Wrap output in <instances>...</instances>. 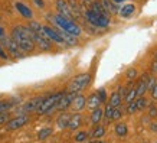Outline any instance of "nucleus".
<instances>
[{
    "instance_id": "f257e3e1",
    "label": "nucleus",
    "mask_w": 157,
    "mask_h": 143,
    "mask_svg": "<svg viewBox=\"0 0 157 143\" xmlns=\"http://www.w3.org/2000/svg\"><path fill=\"white\" fill-rule=\"evenodd\" d=\"M10 36L13 38V41L19 45V48L23 51L25 54L32 52L35 48H36L35 46V42H33V39H32V35H30V30H29L28 26H23V25H17V26H14Z\"/></svg>"
},
{
    "instance_id": "f03ea898",
    "label": "nucleus",
    "mask_w": 157,
    "mask_h": 143,
    "mask_svg": "<svg viewBox=\"0 0 157 143\" xmlns=\"http://www.w3.org/2000/svg\"><path fill=\"white\" fill-rule=\"evenodd\" d=\"M51 20H52V23L55 26H58L59 30H63V32H67V34H71L74 36H79L82 34V29L81 26L76 23L75 20L72 19H67V18H63L61 14H52L51 16Z\"/></svg>"
},
{
    "instance_id": "7ed1b4c3",
    "label": "nucleus",
    "mask_w": 157,
    "mask_h": 143,
    "mask_svg": "<svg viewBox=\"0 0 157 143\" xmlns=\"http://www.w3.org/2000/svg\"><path fill=\"white\" fill-rule=\"evenodd\" d=\"M90 82H91V74L90 72L78 74V75H75L71 81L68 82V93L78 94V93H81L82 90H85L86 87L90 85Z\"/></svg>"
},
{
    "instance_id": "20e7f679",
    "label": "nucleus",
    "mask_w": 157,
    "mask_h": 143,
    "mask_svg": "<svg viewBox=\"0 0 157 143\" xmlns=\"http://www.w3.org/2000/svg\"><path fill=\"white\" fill-rule=\"evenodd\" d=\"M84 18L86 19V22L94 26V28H100V29H105L109 26V16H104V14H98L97 12L91 9H85L84 10Z\"/></svg>"
},
{
    "instance_id": "39448f33",
    "label": "nucleus",
    "mask_w": 157,
    "mask_h": 143,
    "mask_svg": "<svg viewBox=\"0 0 157 143\" xmlns=\"http://www.w3.org/2000/svg\"><path fill=\"white\" fill-rule=\"evenodd\" d=\"M0 43H2V46L5 48V51L9 54L10 57H13V58H23L25 55H26V54H25L23 51L19 48V45L13 41V38H12V36H7V35L2 36V38H0Z\"/></svg>"
},
{
    "instance_id": "423d86ee",
    "label": "nucleus",
    "mask_w": 157,
    "mask_h": 143,
    "mask_svg": "<svg viewBox=\"0 0 157 143\" xmlns=\"http://www.w3.org/2000/svg\"><path fill=\"white\" fill-rule=\"evenodd\" d=\"M62 94H63V93H55V94H52V95L45 97V100L42 101L40 107L38 109V113H39V114H49V113L55 111L56 103L59 101V98L62 97Z\"/></svg>"
},
{
    "instance_id": "0eeeda50",
    "label": "nucleus",
    "mask_w": 157,
    "mask_h": 143,
    "mask_svg": "<svg viewBox=\"0 0 157 143\" xmlns=\"http://www.w3.org/2000/svg\"><path fill=\"white\" fill-rule=\"evenodd\" d=\"M29 30H30V29H29ZM30 35H32V39H33V42H35V46H38L39 49L49 51V49L52 48L51 41L43 34V28H42V32H33V30H30Z\"/></svg>"
},
{
    "instance_id": "6e6552de",
    "label": "nucleus",
    "mask_w": 157,
    "mask_h": 143,
    "mask_svg": "<svg viewBox=\"0 0 157 143\" xmlns=\"http://www.w3.org/2000/svg\"><path fill=\"white\" fill-rule=\"evenodd\" d=\"M43 34H45V36H46L51 42H56V43H59V45H65L63 38H62V35H61V30L58 28H53L51 25H43Z\"/></svg>"
},
{
    "instance_id": "1a4fd4ad",
    "label": "nucleus",
    "mask_w": 157,
    "mask_h": 143,
    "mask_svg": "<svg viewBox=\"0 0 157 143\" xmlns=\"http://www.w3.org/2000/svg\"><path fill=\"white\" fill-rule=\"evenodd\" d=\"M43 100H45V95H38V97H35V98H30L28 103H25V104L22 105L20 113H22V114H29V113H32V111H38V109L40 107Z\"/></svg>"
},
{
    "instance_id": "9d476101",
    "label": "nucleus",
    "mask_w": 157,
    "mask_h": 143,
    "mask_svg": "<svg viewBox=\"0 0 157 143\" xmlns=\"http://www.w3.org/2000/svg\"><path fill=\"white\" fill-rule=\"evenodd\" d=\"M28 123H29V114H20V116H17V117L10 119L9 121H7L6 130H9V132L17 130V129H20V127H23L25 124H28Z\"/></svg>"
},
{
    "instance_id": "9b49d317",
    "label": "nucleus",
    "mask_w": 157,
    "mask_h": 143,
    "mask_svg": "<svg viewBox=\"0 0 157 143\" xmlns=\"http://www.w3.org/2000/svg\"><path fill=\"white\" fill-rule=\"evenodd\" d=\"M86 107V98L84 94H75L74 95V98L71 101V105H69V109L74 111V113H79L82 110Z\"/></svg>"
},
{
    "instance_id": "f8f14e48",
    "label": "nucleus",
    "mask_w": 157,
    "mask_h": 143,
    "mask_svg": "<svg viewBox=\"0 0 157 143\" xmlns=\"http://www.w3.org/2000/svg\"><path fill=\"white\" fill-rule=\"evenodd\" d=\"M55 6H56V10H58V14H61L63 18H67V19H75L74 18V14H72V10L68 5L67 0H56L55 2Z\"/></svg>"
},
{
    "instance_id": "ddd939ff",
    "label": "nucleus",
    "mask_w": 157,
    "mask_h": 143,
    "mask_svg": "<svg viewBox=\"0 0 157 143\" xmlns=\"http://www.w3.org/2000/svg\"><path fill=\"white\" fill-rule=\"evenodd\" d=\"M136 12H137V7H136L134 3H125L121 7H118V13L117 14L121 19H131V18H134Z\"/></svg>"
},
{
    "instance_id": "4468645a",
    "label": "nucleus",
    "mask_w": 157,
    "mask_h": 143,
    "mask_svg": "<svg viewBox=\"0 0 157 143\" xmlns=\"http://www.w3.org/2000/svg\"><path fill=\"white\" fill-rule=\"evenodd\" d=\"M74 95L75 94H72V93H63L62 97L59 98V101L56 103L55 110H59V111H67V110L69 109V105H71V101H72V98H74Z\"/></svg>"
},
{
    "instance_id": "2eb2a0df",
    "label": "nucleus",
    "mask_w": 157,
    "mask_h": 143,
    "mask_svg": "<svg viewBox=\"0 0 157 143\" xmlns=\"http://www.w3.org/2000/svg\"><path fill=\"white\" fill-rule=\"evenodd\" d=\"M148 78H150V75H147V74L138 78L137 87H136V91H137V97H144L146 91L148 90Z\"/></svg>"
},
{
    "instance_id": "dca6fc26",
    "label": "nucleus",
    "mask_w": 157,
    "mask_h": 143,
    "mask_svg": "<svg viewBox=\"0 0 157 143\" xmlns=\"http://www.w3.org/2000/svg\"><path fill=\"white\" fill-rule=\"evenodd\" d=\"M14 7H16V10L19 12V14L22 16V18H25V19H33V12H32V9L29 7V6H26L25 3H22V2H16L14 3Z\"/></svg>"
},
{
    "instance_id": "f3484780",
    "label": "nucleus",
    "mask_w": 157,
    "mask_h": 143,
    "mask_svg": "<svg viewBox=\"0 0 157 143\" xmlns=\"http://www.w3.org/2000/svg\"><path fill=\"white\" fill-rule=\"evenodd\" d=\"M101 6L104 7V10L111 16V14H117L118 13V5H115L113 0H100Z\"/></svg>"
},
{
    "instance_id": "a211bd4d",
    "label": "nucleus",
    "mask_w": 157,
    "mask_h": 143,
    "mask_svg": "<svg viewBox=\"0 0 157 143\" xmlns=\"http://www.w3.org/2000/svg\"><path fill=\"white\" fill-rule=\"evenodd\" d=\"M82 124V116L79 114V113H74V114H71V117H69V123H68V127L71 130H78L79 127H81Z\"/></svg>"
},
{
    "instance_id": "6ab92c4d",
    "label": "nucleus",
    "mask_w": 157,
    "mask_h": 143,
    "mask_svg": "<svg viewBox=\"0 0 157 143\" xmlns=\"http://www.w3.org/2000/svg\"><path fill=\"white\" fill-rule=\"evenodd\" d=\"M69 117H71L69 113H67V111H61V114L58 116V119H56V126L59 127V130H65L68 127Z\"/></svg>"
},
{
    "instance_id": "aec40b11",
    "label": "nucleus",
    "mask_w": 157,
    "mask_h": 143,
    "mask_svg": "<svg viewBox=\"0 0 157 143\" xmlns=\"http://www.w3.org/2000/svg\"><path fill=\"white\" fill-rule=\"evenodd\" d=\"M98 107H101V101H100V98H98L97 93H92V94L86 98V109H90L91 111H92V110L98 109Z\"/></svg>"
},
{
    "instance_id": "412c9836",
    "label": "nucleus",
    "mask_w": 157,
    "mask_h": 143,
    "mask_svg": "<svg viewBox=\"0 0 157 143\" xmlns=\"http://www.w3.org/2000/svg\"><path fill=\"white\" fill-rule=\"evenodd\" d=\"M104 119V110L101 109V107H98V109L92 110L91 111V123L92 124H100V121Z\"/></svg>"
},
{
    "instance_id": "4be33fe9",
    "label": "nucleus",
    "mask_w": 157,
    "mask_h": 143,
    "mask_svg": "<svg viewBox=\"0 0 157 143\" xmlns=\"http://www.w3.org/2000/svg\"><path fill=\"white\" fill-rule=\"evenodd\" d=\"M115 134L118 136V137H125L127 134H128V126L125 123H123V121H118V123L115 124Z\"/></svg>"
},
{
    "instance_id": "5701e85b",
    "label": "nucleus",
    "mask_w": 157,
    "mask_h": 143,
    "mask_svg": "<svg viewBox=\"0 0 157 143\" xmlns=\"http://www.w3.org/2000/svg\"><path fill=\"white\" fill-rule=\"evenodd\" d=\"M108 104L111 107H120V105L123 104V98L120 97V94L117 91H114L113 94L109 95V100H108Z\"/></svg>"
},
{
    "instance_id": "b1692460",
    "label": "nucleus",
    "mask_w": 157,
    "mask_h": 143,
    "mask_svg": "<svg viewBox=\"0 0 157 143\" xmlns=\"http://www.w3.org/2000/svg\"><path fill=\"white\" fill-rule=\"evenodd\" d=\"M148 100L146 97H137V100H136V105H137V111H144V110L148 107Z\"/></svg>"
},
{
    "instance_id": "393cba45",
    "label": "nucleus",
    "mask_w": 157,
    "mask_h": 143,
    "mask_svg": "<svg viewBox=\"0 0 157 143\" xmlns=\"http://www.w3.org/2000/svg\"><path fill=\"white\" fill-rule=\"evenodd\" d=\"M136 98H137V91H136V87H131V88H128V91H127V94H125V97H124V100L127 104L128 103H131V101H136Z\"/></svg>"
},
{
    "instance_id": "a878e982",
    "label": "nucleus",
    "mask_w": 157,
    "mask_h": 143,
    "mask_svg": "<svg viewBox=\"0 0 157 143\" xmlns=\"http://www.w3.org/2000/svg\"><path fill=\"white\" fill-rule=\"evenodd\" d=\"M91 134H92V137H94V139H101L105 134V127H104V126L97 124V127L92 130V133H91Z\"/></svg>"
},
{
    "instance_id": "bb28decb",
    "label": "nucleus",
    "mask_w": 157,
    "mask_h": 143,
    "mask_svg": "<svg viewBox=\"0 0 157 143\" xmlns=\"http://www.w3.org/2000/svg\"><path fill=\"white\" fill-rule=\"evenodd\" d=\"M53 130L51 129V127H43V129L39 130V133H38V139L39 140H45V139H48L51 134H52Z\"/></svg>"
},
{
    "instance_id": "cd10ccee",
    "label": "nucleus",
    "mask_w": 157,
    "mask_h": 143,
    "mask_svg": "<svg viewBox=\"0 0 157 143\" xmlns=\"http://www.w3.org/2000/svg\"><path fill=\"white\" fill-rule=\"evenodd\" d=\"M121 119H123V111H121V109H120V107H114L109 120H113V121H120Z\"/></svg>"
},
{
    "instance_id": "c85d7f7f",
    "label": "nucleus",
    "mask_w": 157,
    "mask_h": 143,
    "mask_svg": "<svg viewBox=\"0 0 157 143\" xmlns=\"http://www.w3.org/2000/svg\"><path fill=\"white\" fill-rule=\"evenodd\" d=\"M125 77H127V80H128V81H133V80H136V78L138 77V71L136 70V68H128Z\"/></svg>"
},
{
    "instance_id": "c756f323",
    "label": "nucleus",
    "mask_w": 157,
    "mask_h": 143,
    "mask_svg": "<svg viewBox=\"0 0 157 143\" xmlns=\"http://www.w3.org/2000/svg\"><path fill=\"white\" fill-rule=\"evenodd\" d=\"M97 95H98V98H100L101 104H102V103H105V101H107V98H108V94H107V90H105V88H100V90L97 91Z\"/></svg>"
},
{
    "instance_id": "7c9ffc66",
    "label": "nucleus",
    "mask_w": 157,
    "mask_h": 143,
    "mask_svg": "<svg viewBox=\"0 0 157 143\" xmlns=\"http://www.w3.org/2000/svg\"><path fill=\"white\" fill-rule=\"evenodd\" d=\"M148 117L150 119H157V105L156 104H148Z\"/></svg>"
},
{
    "instance_id": "2f4dec72",
    "label": "nucleus",
    "mask_w": 157,
    "mask_h": 143,
    "mask_svg": "<svg viewBox=\"0 0 157 143\" xmlns=\"http://www.w3.org/2000/svg\"><path fill=\"white\" fill-rule=\"evenodd\" d=\"M86 139H88V133L86 132H79V133L75 134V142H78V143L86 142Z\"/></svg>"
},
{
    "instance_id": "473e14b6",
    "label": "nucleus",
    "mask_w": 157,
    "mask_h": 143,
    "mask_svg": "<svg viewBox=\"0 0 157 143\" xmlns=\"http://www.w3.org/2000/svg\"><path fill=\"white\" fill-rule=\"evenodd\" d=\"M136 111H137L136 101H131V103H128V104H127V113H128V114H134Z\"/></svg>"
},
{
    "instance_id": "72a5a7b5",
    "label": "nucleus",
    "mask_w": 157,
    "mask_h": 143,
    "mask_svg": "<svg viewBox=\"0 0 157 143\" xmlns=\"http://www.w3.org/2000/svg\"><path fill=\"white\" fill-rule=\"evenodd\" d=\"M113 109H114V107H111V105L107 103V105H105V110H104V117H105L107 120L111 119V113H113Z\"/></svg>"
},
{
    "instance_id": "f704fd0d",
    "label": "nucleus",
    "mask_w": 157,
    "mask_h": 143,
    "mask_svg": "<svg viewBox=\"0 0 157 143\" xmlns=\"http://www.w3.org/2000/svg\"><path fill=\"white\" fill-rule=\"evenodd\" d=\"M150 94H151V98L153 100H157V80L154 81V84L151 85V88H150Z\"/></svg>"
},
{
    "instance_id": "c9c22d12",
    "label": "nucleus",
    "mask_w": 157,
    "mask_h": 143,
    "mask_svg": "<svg viewBox=\"0 0 157 143\" xmlns=\"http://www.w3.org/2000/svg\"><path fill=\"white\" fill-rule=\"evenodd\" d=\"M127 91H128V87H127V85H123V87L120 85V87H118V91H117V93H118L120 97H121V98L124 100V97H125V94H127Z\"/></svg>"
},
{
    "instance_id": "e433bc0d",
    "label": "nucleus",
    "mask_w": 157,
    "mask_h": 143,
    "mask_svg": "<svg viewBox=\"0 0 157 143\" xmlns=\"http://www.w3.org/2000/svg\"><path fill=\"white\" fill-rule=\"evenodd\" d=\"M7 119H9V114H7V113H0V126L5 124L6 121H7Z\"/></svg>"
},
{
    "instance_id": "4c0bfd02",
    "label": "nucleus",
    "mask_w": 157,
    "mask_h": 143,
    "mask_svg": "<svg viewBox=\"0 0 157 143\" xmlns=\"http://www.w3.org/2000/svg\"><path fill=\"white\" fill-rule=\"evenodd\" d=\"M0 58H3V59H7V58H9L7 52L5 51V48L2 46V43H0Z\"/></svg>"
},
{
    "instance_id": "58836bf2",
    "label": "nucleus",
    "mask_w": 157,
    "mask_h": 143,
    "mask_svg": "<svg viewBox=\"0 0 157 143\" xmlns=\"http://www.w3.org/2000/svg\"><path fill=\"white\" fill-rule=\"evenodd\" d=\"M92 2H94V0H81V3H79V5H81L82 7H85V6L86 7H90Z\"/></svg>"
},
{
    "instance_id": "ea45409f",
    "label": "nucleus",
    "mask_w": 157,
    "mask_h": 143,
    "mask_svg": "<svg viewBox=\"0 0 157 143\" xmlns=\"http://www.w3.org/2000/svg\"><path fill=\"white\" fill-rule=\"evenodd\" d=\"M33 3L38 6V7H40V9L45 7V0H33Z\"/></svg>"
},
{
    "instance_id": "a19ab883",
    "label": "nucleus",
    "mask_w": 157,
    "mask_h": 143,
    "mask_svg": "<svg viewBox=\"0 0 157 143\" xmlns=\"http://www.w3.org/2000/svg\"><path fill=\"white\" fill-rule=\"evenodd\" d=\"M150 130L153 133H157V121H151L150 123Z\"/></svg>"
},
{
    "instance_id": "79ce46f5",
    "label": "nucleus",
    "mask_w": 157,
    "mask_h": 143,
    "mask_svg": "<svg viewBox=\"0 0 157 143\" xmlns=\"http://www.w3.org/2000/svg\"><path fill=\"white\" fill-rule=\"evenodd\" d=\"M5 35H6V32H5V28H3V26L0 25V38H2V36H5Z\"/></svg>"
},
{
    "instance_id": "37998d69",
    "label": "nucleus",
    "mask_w": 157,
    "mask_h": 143,
    "mask_svg": "<svg viewBox=\"0 0 157 143\" xmlns=\"http://www.w3.org/2000/svg\"><path fill=\"white\" fill-rule=\"evenodd\" d=\"M115 5H121V3H124V2H127V0H113Z\"/></svg>"
},
{
    "instance_id": "c03bdc74",
    "label": "nucleus",
    "mask_w": 157,
    "mask_h": 143,
    "mask_svg": "<svg viewBox=\"0 0 157 143\" xmlns=\"http://www.w3.org/2000/svg\"><path fill=\"white\" fill-rule=\"evenodd\" d=\"M95 143H107V142H104V140H98V142H95Z\"/></svg>"
},
{
    "instance_id": "a18cd8bd",
    "label": "nucleus",
    "mask_w": 157,
    "mask_h": 143,
    "mask_svg": "<svg viewBox=\"0 0 157 143\" xmlns=\"http://www.w3.org/2000/svg\"><path fill=\"white\" fill-rule=\"evenodd\" d=\"M154 61H157V54H156V59H154Z\"/></svg>"
},
{
    "instance_id": "49530a36",
    "label": "nucleus",
    "mask_w": 157,
    "mask_h": 143,
    "mask_svg": "<svg viewBox=\"0 0 157 143\" xmlns=\"http://www.w3.org/2000/svg\"><path fill=\"white\" fill-rule=\"evenodd\" d=\"M141 2H144V0H141Z\"/></svg>"
},
{
    "instance_id": "de8ad7c7",
    "label": "nucleus",
    "mask_w": 157,
    "mask_h": 143,
    "mask_svg": "<svg viewBox=\"0 0 157 143\" xmlns=\"http://www.w3.org/2000/svg\"><path fill=\"white\" fill-rule=\"evenodd\" d=\"M156 143H157V142H156Z\"/></svg>"
}]
</instances>
